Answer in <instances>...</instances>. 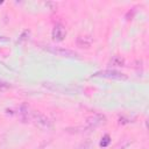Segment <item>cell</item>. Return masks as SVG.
<instances>
[{
  "mask_svg": "<svg viewBox=\"0 0 149 149\" xmlns=\"http://www.w3.org/2000/svg\"><path fill=\"white\" fill-rule=\"evenodd\" d=\"M17 115L20 116V119L23 122L34 123L35 126H37V127H40L42 129H50L52 127L51 121L44 114H42L38 111H34L31 107H29L26 104H22L19 107Z\"/></svg>",
  "mask_w": 149,
  "mask_h": 149,
  "instance_id": "cell-1",
  "label": "cell"
},
{
  "mask_svg": "<svg viewBox=\"0 0 149 149\" xmlns=\"http://www.w3.org/2000/svg\"><path fill=\"white\" fill-rule=\"evenodd\" d=\"M105 78V79H113V80H126L128 77L127 74L116 71V70H112V69H107V70H100L94 72L91 78Z\"/></svg>",
  "mask_w": 149,
  "mask_h": 149,
  "instance_id": "cell-2",
  "label": "cell"
},
{
  "mask_svg": "<svg viewBox=\"0 0 149 149\" xmlns=\"http://www.w3.org/2000/svg\"><path fill=\"white\" fill-rule=\"evenodd\" d=\"M43 48L48 52L54 54L56 56H61V57H65V58H78V54L77 52H74L73 50L66 49V48L55 47V45H44Z\"/></svg>",
  "mask_w": 149,
  "mask_h": 149,
  "instance_id": "cell-3",
  "label": "cell"
},
{
  "mask_svg": "<svg viewBox=\"0 0 149 149\" xmlns=\"http://www.w3.org/2000/svg\"><path fill=\"white\" fill-rule=\"evenodd\" d=\"M106 116L102 114H93L86 118V125L88 128H97L99 126H102L106 123Z\"/></svg>",
  "mask_w": 149,
  "mask_h": 149,
  "instance_id": "cell-4",
  "label": "cell"
},
{
  "mask_svg": "<svg viewBox=\"0 0 149 149\" xmlns=\"http://www.w3.org/2000/svg\"><path fill=\"white\" fill-rule=\"evenodd\" d=\"M51 35H52V38H54L55 41L61 42V41H63V40L65 38V36H66V30L64 29L63 26L56 24V26L54 27V29H52Z\"/></svg>",
  "mask_w": 149,
  "mask_h": 149,
  "instance_id": "cell-5",
  "label": "cell"
},
{
  "mask_svg": "<svg viewBox=\"0 0 149 149\" xmlns=\"http://www.w3.org/2000/svg\"><path fill=\"white\" fill-rule=\"evenodd\" d=\"M92 42H93V40H92V37L91 36H88V35H80V36H78L77 37V45L78 47H80V48H90L91 47V44H92Z\"/></svg>",
  "mask_w": 149,
  "mask_h": 149,
  "instance_id": "cell-6",
  "label": "cell"
},
{
  "mask_svg": "<svg viewBox=\"0 0 149 149\" xmlns=\"http://www.w3.org/2000/svg\"><path fill=\"white\" fill-rule=\"evenodd\" d=\"M109 65L112 66H125V59L121 57V56H113L109 61Z\"/></svg>",
  "mask_w": 149,
  "mask_h": 149,
  "instance_id": "cell-7",
  "label": "cell"
},
{
  "mask_svg": "<svg viewBox=\"0 0 149 149\" xmlns=\"http://www.w3.org/2000/svg\"><path fill=\"white\" fill-rule=\"evenodd\" d=\"M109 142H111L109 135H104L102 139H101V141H100V147H107L109 144Z\"/></svg>",
  "mask_w": 149,
  "mask_h": 149,
  "instance_id": "cell-8",
  "label": "cell"
},
{
  "mask_svg": "<svg viewBox=\"0 0 149 149\" xmlns=\"http://www.w3.org/2000/svg\"><path fill=\"white\" fill-rule=\"evenodd\" d=\"M12 85L8 81H5L2 79H0V88H10Z\"/></svg>",
  "mask_w": 149,
  "mask_h": 149,
  "instance_id": "cell-9",
  "label": "cell"
},
{
  "mask_svg": "<svg viewBox=\"0 0 149 149\" xmlns=\"http://www.w3.org/2000/svg\"><path fill=\"white\" fill-rule=\"evenodd\" d=\"M9 41V37H6V36H0V42H8Z\"/></svg>",
  "mask_w": 149,
  "mask_h": 149,
  "instance_id": "cell-10",
  "label": "cell"
}]
</instances>
